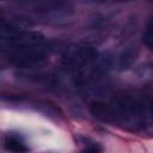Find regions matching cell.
<instances>
[{
  "instance_id": "obj_1",
  "label": "cell",
  "mask_w": 153,
  "mask_h": 153,
  "mask_svg": "<svg viewBox=\"0 0 153 153\" xmlns=\"http://www.w3.org/2000/svg\"><path fill=\"white\" fill-rule=\"evenodd\" d=\"M50 45L37 31H25L12 44L2 48L8 62L18 68H35L43 65L50 55Z\"/></svg>"
},
{
  "instance_id": "obj_2",
  "label": "cell",
  "mask_w": 153,
  "mask_h": 153,
  "mask_svg": "<svg viewBox=\"0 0 153 153\" xmlns=\"http://www.w3.org/2000/svg\"><path fill=\"white\" fill-rule=\"evenodd\" d=\"M114 110L115 123L124 128L137 131L148 126L149 122V102L148 96H135L122 93L115 97L110 103Z\"/></svg>"
},
{
  "instance_id": "obj_3",
  "label": "cell",
  "mask_w": 153,
  "mask_h": 153,
  "mask_svg": "<svg viewBox=\"0 0 153 153\" xmlns=\"http://www.w3.org/2000/svg\"><path fill=\"white\" fill-rule=\"evenodd\" d=\"M98 59V50L96 47L84 43H78L68 47L61 57V63L65 68L71 71L84 69Z\"/></svg>"
},
{
  "instance_id": "obj_4",
  "label": "cell",
  "mask_w": 153,
  "mask_h": 153,
  "mask_svg": "<svg viewBox=\"0 0 153 153\" xmlns=\"http://www.w3.org/2000/svg\"><path fill=\"white\" fill-rule=\"evenodd\" d=\"M19 5L27 7L38 17L50 22L66 19L72 13V7L67 2L62 1H26L19 2Z\"/></svg>"
},
{
  "instance_id": "obj_5",
  "label": "cell",
  "mask_w": 153,
  "mask_h": 153,
  "mask_svg": "<svg viewBox=\"0 0 153 153\" xmlns=\"http://www.w3.org/2000/svg\"><path fill=\"white\" fill-rule=\"evenodd\" d=\"M4 147L12 153H26L29 151L24 137L17 133H8L5 135Z\"/></svg>"
},
{
  "instance_id": "obj_6",
  "label": "cell",
  "mask_w": 153,
  "mask_h": 153,
  "mask_svg": "<svg viewBox=\"0 0 153 153\" xmlns=\"http://www.w3.org/2000/svg\"><path fill=\"white\" fill-rule=\"evenodd\" d=\"M90 111L96 118H98L100 121L115 123L114 110L111 108V104L103 103V102H93L90 105Z\"/></svg>"
},
{
  "instance_id": "obj_7",
  "label": "cell",
  "mask_w": 153,
  "mask_h": 153,
  "mask_svg": "<svg viewBox=\"0 0 153 153\" xmlns=\"http://www.w3.org/2000/svg\"><path fill=\"white\" fill-rule=\"evenodd\" d=\"M135 56H136V54L134 53V50H130V49L123 50L122 54L117 59V66H118V68L120 69L129 68L133 65V62L135 61Z\"/></svg>"
},
{
  "instance_id": "obj_8",
  "label": "cell",
  "mask_w": 153,
  "mask_h": 153,
  "mask_svg": "<svg viewBox=\"0 0 153 153\" xmlns=\"http://www.w3.org/2000/svg\"><path fill=\"white\" fill-rule=\"evenodd\" d=\"M142 39H143L145 45L153 51V17H151V19L148 20V23L146 25Z\"/></svg>"
},
{
  "instance_id": "obj_9",
  "label": "cell",
  "mask_w": 153,
  "mask_h": 153,
  "mask_svg": "<svg viewBox=\"0 0 153 153\" xmlns=\"http://www.w3.org/2000/svg\"><path fill=\"white\" fill-rule=\"evenodd\" d=\"M81 153H102V146L98 143L88 145Z\"/></svg>"
}]
</instances>
